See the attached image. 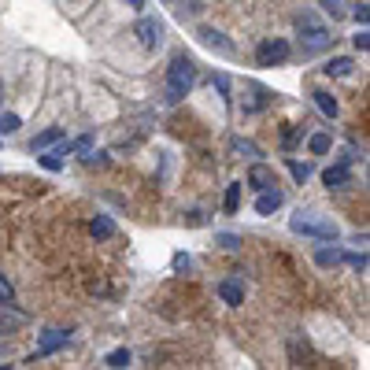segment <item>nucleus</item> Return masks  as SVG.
<instances>
[{
	"label": "nucleus",
	"instance_id": "obj_1",
	"mask_svg": "<svg viewBox=\"0 0 370 370\" xmlns=\"http://www.w3.org/2000/svg\"><path fill=\"white\" fill-rule=\"evenodd\" d=\"M296 34H300V41H303V56H311V52H323V48H330V26L318 19L315 11H300L296 15Z\"/></svg>",
	"mask_w": 370,
	"mask_h": 370
},
{
	"label": "nucleus",
	"instance_id": "obj_2",
	"mask_svg": "<svg viewBox=\"0 0 370 370\" xmlns=\"http://www.w3.org/2000/svg\"><path fill=\"white\" fill-rule=\"evenodd\" d=\"M289 230L303 233V237H318V241H337V237H341L337 222L326 219V215H318V212H296L293 219H289Z\"/></svg>",
	"mask_w": 370,
	"mask_h": 370
},
{
	"label": "nucleus",
	"instance_id": "obj_3",
	"mask_svg": "<svg viewBox=\"0 0 370 370\" xmlns=\"http://www.w3.org/2000/svg\"><path fill=\"white\" fill-rule=\"evenodd\" d=\"M192 78H197L192 59H189V56H174L170 67H167V100H170V104L185 100L189 89H192Z\"/></svg>",
	"mask_w": 370,
	"mask_h": 370
},
{
	"label": "nucleus",
	"instance_id": "obj_4",
	"mask_svg": "<svg viewBox=\"0 0 370 370\" xmlns=\"http://www.w3.org/2000/svg\"><path fill=\"white\" fill-rule=\"evenodd\" d=\"M289 56H293V48H289L285 37H270L255 48V63H260V67H282Z\"/></svg>",
	"mask_w": 370,
	"mask_h": 370
},
{
	"label": "nucleus",
	"instance_id": "obj_5",
	"mask_svg": "<svg viewBox=\"0 0 370 370\" xmlns=\"http://www.w3.org/2000/svg\"><path fill=\"white\" fill-rule=\"evenodd\" d=\"M67 341H71V333H67V330H45V333L37 337V356H34V359L52 356V352L67 348Z\"/></svg>",
	"mask_w": 370,
	"mask_h": 370
},
{
	"label": "nucleus",
	"instance_id": "obj_6",
	"mask_svg": "<svg viewBox=\"0 0 370 370\" xmlns=\"http://www.w3.org/2000/svg\"><path fill=\"white\" fill-rule=\"evenodd\" d=\"M134 34H137V41H141L144 48H149V52L163 45V26H159L156 19H141V23L134 26Z\"/></svg>",
	"mask_w": 370,
	"mask_h": 370
},
{
	"label": "nucleus",
	"instance_id": "obj_7",
	"mask_svg": "<svg viewBox=\"0 0 370 370\" xmlns=\"http://www.w3.org/2000/svg\"><path fill=\"white\" fill-rule=\"evenodd\" d=\"M282 204H285V192L278 185H267V189H260V197H255V215H274Z\"/></svg>",
	"mask_w": 370,
	"mask_h": 370
},
{
	"label": "nucleus",
	"instance_id": "obj_8",
	"mask_svg": "<svg viewBox=\"0 0 370 370\" xmlns=\"http://www.w3.org/2000/svg\"><path fill=\"white\" fill-rule=\"evenodd\" d=\"M197 37H200V45H207V48H215V52H222V56H233V45H230L226 37H222V34H219V30H212V26H204V30H200V34H197Z\"/></svg>",
	"mask_w": 370,
	"mask_h": 370
},
{
	"label": "nucleus",
	"instance_id": "obj_9",
	"mask_svg": "<svg viewBox=\"0 0 370 370\" xmlns=\"http://www.w3.org/2000/svg\"><path fill=\"white\" fill-rule=\"evenodd\" d=\"M219 296L226 300L230 308H241V303H245V289H241V282L226 278V282H219Z\"/></svg>",
	"mask_w": 370,
	"mask_h": 370
},
{
	"label": "nucleus",
	"instance_id": "obj_10",
	"mask_svg": "<svg viewBox=\"0 0 370 370\" xmlns=\"http://www.w3.org/2000/svg\"><path fill=\"white\" fill-rule=\"evenodd\" d=\"M63 141V126H48V130H41L34 141H30V149L34 152H45V149H52V144Z\"/></svg>",
	"mask_w": 370,
	"mask_h": 370
},
{
	"label": "nucleus",
	"instance_id": "obj_11",
	"mask_svg": "<svg viewBox=\"0 0 370 370\" xmlns=\"http://www.w3.org/2000/svg\"><path fill=\"white\" fill-rule=\"evenodd\" d=\"M89 233H93L96 241H111V237H115V222H111V215H93Z\"/></svg>",
	"mask_w": 370,
	"mask_h": 370
},
{
	"label": "nucleus",
	"instance_id": "obj_12",
	"mask_svg": "<svg viewBox=\"0 0 370 370\" xmlns=\"http://www.w3.org/2000/svg\"><path fill=\"white\" fill-rule=\"evenodd\" d=\"M248 185H252V189H267V185H278V182H274V170H270V167H263V163H255V167L248 170Z\"/></svg>",
	"mask_w": 370,
	"mask_h": 370
},
{
	"label": "nucleus",
	"instance_id": "obj_13",
	"mask_svg": "<svg viewBox=\"0 0 370 370\" xmlns=\"http://www.w3.org/2000/svg\"><path fill=\"white\" fill-rule=\"evenodd\" d=\"M248 100H245V111H263L270 100H274V96H270V89H263V86H248Z\"/></svg>",
	"mask_w": 370,
	"mask_h": 370
},
{
	"label": "nucleus",
	"instance_id": "obj_14",
	"mask_svg": "<svg viewBox=\"0 0 370 370\" xmlns=\"http://www.w3.org/2000/svg\"><path fill=\"white\" fill-rule=\"evenodd\" d=\"M352 67H356V63H352V56H337V59L326 63L323 71H326L330 78H345V74H352Z\"/></svg>",
	"mask_w": 370,
	"mask_h": 370
},
{
	"label": "nucleus",
	"instance_id": "obj_15",
	"mask_svg": "<svg viewBox=\"0 0 370 370\" xmlns=\"http://www.w3.org/2000/svg\"><path fill=\"white\" fill-rule=\"evenodd\" d=\"M323 182H326V189H341L352 182V174L345 167H330V170H323Z\"/></svg>",
	"mask_w": 370,
	"mask_h": 370
},
{
	"label": "nucleus",
	"instance_id": "obj_16",
	"mask_svg": "<svg viewBox=\"0 0 370 370\" xmlns=\"http://www.w3.org/2000/svg\"><path fill=\"white\" fill-rule=\"evenodd\" d=\"M71 152V144H59V149H52L48 156H41V167L45 170H63V156Z\"/></svg>",
	"mask_w": 370,
	"mask_h": 370
},
{
	"label": "nucleus",
	"instance_id": "obj_17",
	"mask_svg": "<svg viewBox=\"0 0 370 370\" xmlns=\"http://www.w3.org/2000/svg\"><path fill=\"white\" fill-rule=\"evenodd\" d=\"M230 149H233V156H245V159L263 156V152H260V144H252V141H245V137H233V141H230Z\"/></svg>",
	"mask_w": 370,
	"mask_h": 370
},
{
	"label": "nucleus",
	"instance_id": "obj_18",
	"mask_svg": "<svg viewBox=\"0 0 370 370\" xmlns=\"http://www.w3.org/2000/svg\"><path fill=\"white\" fill-rule=\"evenodd\" d=\"M311 96H315V104H318V111H323L326 119H333V115H337V100H333V93L318 89V93H311Z\"/></svg>",
	"mask_w": 370,
	"mask_h": 370
},
{
	"label": "nucleus",
	"instance_id": "obj_19",
	"mask_svg": "<svg viewBox=\"0 0 370 370\" xmlns=\"http://www.w3.org/2000/svg\"><path fill=\"white\" fill-rule=\"evenodd\" d=\"M222 207H226V215H233L237 207H241V185H226V197H222Z\"/></svg>",
	"mask_w": 370,
	"mask_h": 370
},
{
	"label": "nucleus",
	"instance_id": "obj_20",
	"mask_svg": "<svg viewBox=\"0 0 370 370\" xmlns=\"http://www.w3.org/2000/svg\"><path fill=\"white\" fill-rule=\"evenodd\" d=\"M108 366H115V370H122V366H130L134 363V356L126 348H115V352H108V359H104Z\"/></svg>",
	"mask_w": 370,
	"mask_h": 370
},
{
	"label": "nucleus",
	"instance_id": "obj_21",
	"mask_svg": "<svg viewBox=\"0 0 370 370\" xmlns=\"http://www.w3.org/2000/svg\"><path fill=\"white\" fill-rule=\"evenodd\" d=\"M285 167H289V174H293V178H296L300 185L311 178V167H308V163H296V159H285Z\"/></svg>",
	"mask_w": 370,
	"mask_h": 370
},
{
	"label": "nucleus",
	"instance_id": "obj_22",
	"mask_svg": "<svg viewBox=\"0 0 370 370\" xmlns=\"http://www.w3.org/2000/svg\"><path fill=\"white\" fill-rule=\"evenodd\" d=\"M23 126V119L15 115V111H8V115H0V137H8V134H15Z\"/></svg>",
	"mask_w": 370,
	"mask_h": 370
},
{
	"label": "nucleus",
	"instance_id": "obj_23",
	"mask_svg": "<svg viewBox=\"0 0 370 370\" xmlns=\"http://www.w3.org/2000/svg\"><path fill=\"white\" fill-rule=\"evenodd\" d=\"M308 149H311V152H315V156H326V152H330V149H333V141H330V137H326V134H315V137H311V141H308Z\"/></svg>",
	"mask_w": 370,
	"mask_h": 370
},
{
	"label": "nucleus",
	"instance_id": "obj_24",
	"mask_svg": "<svg viewBox=\"0 0 370 370\" xmlns=\"http://www.w3.org/2000/svg\"><path fill=\"white\" fill-rule=\"evenodd\" d=\"M341 263H348L352 270H366V252H341Z\"/></svg>",
	"mask_w": 370,
	"mask_h": 370
},
{
	"label": "nucleus",
	"instance_id": "obj_25",
	"mask_svg": "<svg viewBox=\"0 0 370 370\" xmlns=\"http://www.w3.org/2000/svg\"><path fill=\"white\" fill-rule=\"evenodd\" d=\"M315 263H318V267H337V263H341V252H333V248H323V252L315 255Z\"/></svg>",
	"mask_w": 370,
	"mask_h": 370
},
{
	"label": "nucleus",
	"instance_id": "obj_26",
	"mask_svg": "<svg viewBox=\"0 0 370 370\" xmlns=\"http://www.w3.org/2000/svg\"><path fill=\"white\" fill-rule=\"evenodd\" d=\"M200 11H204V4H200V0H189V4H182V8H178V15H182V19H197Z\"/></svg>",
	"mask_w": 370,
	"mask_h": 370
},
{
	"label": "nucleus",
	"instance_id": "obj_27",
	"mask_svg": "<svg viewBox=\"0 0 370 370\" xmlns=\"http://www.w3.org/2000/svg\"><path fill=\"white\" fill-rule=\"evenodd\" d=\"M318 4H323L333 19H341V15H345V0H318Z\"/></svg>",
	"mask_w": 370,
	"mask_h": 370
},
{
	"label": "nucleus",
	"instance_id": "obj_28",
	"mask_svg": "<svg viewBox=\"0 0 370 370\" xmlns=\"http://www.w3.org/2000/svg\"><path fill=\"white\" fill-rule=\"evenodd\" d=\"M15 300V289L8 285V278L4 274H0V303H11Z\"/></svg>",
	"mask_w": 370,
	"mask_h": 370
},
{
	"label": "nucleus",
	"instance_id": "obj_29",
	"mask_svg": "<svg viewBox=\"0 0 370 370\" xmlns=\"http://www.w3.org/2000/svg\"><path fill=\"white\" fill-rule=\"evenodd\" d=\"M352 19H356L359 26H366V19H370V8H366V4H356V11H352Z\"/></svg>",
	"mask_w": 370,
	"mask_h": 370
},
{
	"label": "nucleus",
	"instance_id": "obj_30",
	"mask_svg": "<svg viewBox=\"0 0 370 370\" xmlns=\"http://www.w3.org/2000/svg\"><path fill=\"white\" fill-rule=\"evenodd\" d=\"M71 149H74V152H82V156H86V152H93V137H78V141L71 144Z\"/></svg>",
	"mask_w": 370,
	"mask_h": 370
},
{
	"label": "nucleus",
	"instance_id": "obj_31",
	"mask_svg": "<svg viewBox=\"0 0 370 370\" xmlns=\"http://www.w3.org/2000/svg\"><path fill=\"white\" fill-rule=\"evenodd\" d=\"M352 41H356V48H359V52H366V48H370V34H366V26H363V30H359V34L352 37Z\"/></svg>",
	"mask_w": 370,
	"mask_h": 370
},
{
	"label": "nucleus",
	"instance_id": "obj_32",
	"mask_svg": "<svg viewBox=\"0 0 370 370\" xmlns=\"http://www.w3.org/2000/svg\"><path fill=\"white\" fill-rule=\"evenodd\" d=\"M300 137H303V126H296V130H289V134H285V141H282V144H285V149H293V144H296V141H300Z\"/></svg>",
	"mask_w": 370,
	"mask_h": 370
},
{
	"label": "nucleus",
	"instance_id": "obj_33",
	"mask_svg": "<svg viewBox=\"0 0 370 370\" xmlns=\"http://www.w3.org/2000/svg\"><path fill=\"white\" fill-rule=\"evenodd\" d=\"M189 267H192V260H189L185 252H178V255H174V270H185V274H189Z\"/></svg>",
	"mask_w": 370,
	"mask_h": 370
},
{
	"label": "nucleus",
	"instance_id": "obj_34",
	"mask_svg": "<svg viewBox=\"0 0 370 370\" xmlns=\"http://www.w3.org/2000/svg\"><path fill=\"white\" fill-rule=\"evenodd\" d=\"M219 245H222V248H237V245H241V241H237L233 233H219Z\"/></svg>",
	"mask_w": 370,
	"mask_h": 370
},
{
	"label": "nucleus",
	"instance_id": "obj_35",
	"mask_svg": "<svg viewBox=\"0 0 370 370\" xmlns=\"http://www.w3.org/2000/svg\"><path fill=\"white\" fill-rule=\"evenodd\" d=\"M126 4H130V8H144V0H126Z\"/></svg>",
	"mask_w": 370,
	"mask_h": 370
},
{
	"label": "nucleus",
	"instance_id": "obj_36",
	"mask_svg": "<svg viewBox=\"0 0 370 370\" xmlns=\"http://www.w3.org/2000/svg\"><path fill=\"white\" fill-rule=\"evenodd\" d=\"M0 93H4V89H0Z\"/></svg>",
	"mask_w": 370,
	"mask_h": 370
}]
</instances>
